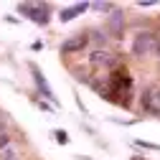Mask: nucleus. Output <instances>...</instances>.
Returning a JSON list of instances; mask_svg holds the SVG:
<instances>
[{
    "instance_id": "obj_1",
    "label": "nucleus",
    "mask_w": 160,
    "mask_h": 160,
    "mask_svg": "<svg viewBox=\"0 0 160 160\" xmlns=\"http://www.w3.org/2000/svg\"><path fill=\"white\" fill-rule=\"evenodd\" d=\"M132 53L135 56H158L160 58V36L152 33V31H142V33H137L135 36V41H132Z\"/></svg>"
},
{
    "instance_id": "obj_2",
    "label": "nucleus",
    "mask_w": 160,
    "mask_h": 160,
    "mask_svg": "<svg viewBox=\"0 0 160 160\" xmlns=\"http://www.w3.org/2000/svg\"><path fill=\"white\" fill-rule=\"evenodd\" d=\"M31 74H33V82H36V87H38V92H41V97L46 99V102H48L51 107H58V99H56V94H53V89L48 87V82H46V76H43V71L38 69L36 64H31Z\"/></svg>"
},
{
    "instance_id": "obj_3",
    "label": "nucleus",
    "mask_w": 160,
    "mask_h": 160,
    "mask_svg": "<svg viewBox=\"0 0 160 160\" xmlns=\"http://www.w3.org/2000/svg\"><path fill=\"white\" fill-rule=\"evenodd\" d=\"M87 43H89V36L76 33V36L66 38V41H61V46H58V53H64V56H69V53H79L82 48H87Z\"/></svg>"
},
{
    "instance_id": "obj_4",
    "label": "nucleus",
    "mask_w": 160,
    "mask_h": 160,
    "mask_svg": "<svg viewBox=\"0 0 160 160\" xmlns=\"http://www.w3.org/2000/svg\"><path fill=\"white\" fill-rule=\"evenodd\" d=\"M122 33H125V13L117 8L114 13L107 15V36L109 38H122Z\"/></svg>"
},
{
    "instance_id": "obj_5",
    "label": "nucleus",
    "mask_w": 160,
    "mask_h": 160,
    "mask_svg": "<svg viewBox=\"0 0 160 160\" xmlns=\"http://www.w3.org/2000/svg\"><path fill=\"white\" fill-rule=\"evenodd\" d=\"M31 21L36 26H48V21H51V5L48 3H41V5L36 3L33 13H31Z\"/></svg>"
},
{
    "instance_id": "obj_6",
    "label": "nucleus",
    "mask_w": 160,
    "mask_h": 160,
    "mask_svg": "<svg viewBox=\"0 0 160 160\" xmlns=\"http://www.w3.org/2000/svg\"><path fill=\"white\" fill-rule=\"evenodd\" d=\"M89 64L92 66H114V58H112V53L109 51H104V48H97V51H92V56H89Z\"/></svg>"
},
{
    "instance_id": "obj_7",
    "label": "nucleus",
    "mask_w": 160,
    "mask_h": 160,
    "mask_svg": "<svg viewBox=\"0 0 160 160\" xmlns=\"http://www.w3.org/2000/svg\"><path fill=\"white\" fill-rule=\"evenodd\" d=\"M84 10H89V3H76V5H71V8H61L58 21H61V23H69V21H74L76 15H82Z\"/></svg>"
},
{
    "instance_id": "obj_8",
    "label": "nucleus",
    "mask_w": 160,
    "mask_h": 160,
    "mask_svg": "<svg viewBox=\"0 0 160 160\" xmlns=\"http://www.w3.org/2000/svg\"><path fill=\"white\" fill-rule=\"evenodd\" d=\"M89 8H92V10H99V13H114V10H117L114 3H92Z\"/></svg>"
},
{
    "instance_id": "obj_9",
    "label": "nucleus",
    "mask_w": 160,
    "mask_h": 160,
    "mask_svg": "<svg viewBox=\"0 0 160 160\" xmlns=\"http://www.w3.org/2000/svg\"><path fill=\"white\" fill-rule=\"evenodd\" d=\"M53 140H56L58 145H66L69 142V132L66 130H53Z\"/></svg>"
},
{
    "instance_id": "obj_10",
    "label": "nucleus",
    "mask_w": 160,
    "mask_h": 160,
    "mask_svg": "<svg viewBox=\"0 0 160 160\" xmlns=\"http://www.w3.org/2000/svg\"><path fill=\"white\" fill-rule=\"evenodd\" d=\"M107 38H109L107 31H104V33H102V31H92V41H97V43H102V46H104V43H107Z\"/></svg>"
},
{
    "instance_id": "obj_11",
    "label": "nucleus",
    "mask_w": 160,
    "mask_h": 160,
    "mask_svg": "<svg viewBox=\"0 0 160 160\" xmlns=\"http://www.w3.org/2000/svg\"><path fill=\"white\" fill-rule=\"evenodd\" d=\"M33 8H36V3H21V5H18V13H21V15H28V18H31Z\"/></svg>"
},
{
    "instance_id": "obj_12",
    "label": "nucleus",
    "mask_w": 160,
    "mask_h": 160,
    "mask_svg": "<svg viewBox=\"0 0 160 160\" xmlns=\"http://www.w3.org/2000/svg\"><path fill=\"white\" fill-rule=\"evenodd\" d=\"M0 160H15V148H10V145H8L3 152H0Z\"/></svg>"
},
{
    "instance_id": "obj_13",
    "label": "nucleus",
    "mask_w": 160,
    "mask_h": 160,
    "mask_svg": "<svg viewBox=\"0 0 160 160\" xmlns=\"http://www.w3.org/2000/svg\"><path fill=\"white\" fill-rule=\"evenodd\" d=\"M8 145H10V135L8 132H0V152H3Z\"/></svg>"
},
{
    "instance_id": "obj_14",
    "label": "nucleus",
    "mask_w": 160,
    "mask_h": 160,
    "mask_svg": "<svg viewBox=\"0 0 160 160\" xmlns=\"http://www.w3.org/2000/svg\"><path fill=\"white\" fill-rule=\"evenodd\" d=\"M137 145H140V148H145V150H160V145H152V142H142V140H137Z\"/></svg>"
},
{
    "instance_id": "obj_15",
    "label": "nucleus",
    "mask_w": 160,
    "mask_h": 160,
    "mask_svg": "<svg viewBox=\"0 0 160 160\" xmlns=\"http://www.w3.org/2000/svg\"><path fill=\"white\" fill-rule=\"evenodd\" d=\"M31 48H33V51H41V48H43V41H33Z\"/></svg>"
},
{
    "instance_id": "obj_16",
    "label": "nucleus",
    "mask_w": 160,
    "mask_h": 160,
    "mask_svg": "<svg viewBox=\"0 0 160 160\" xmlns=\"http://www.w3.org/2000/svg\"><path fill=\"white\" fill-rule=\"evenodd\" d=\"M155 102H158V104H160V92H155Z\"/></svg>"
}]
</instances>
